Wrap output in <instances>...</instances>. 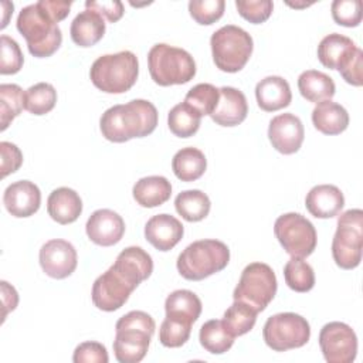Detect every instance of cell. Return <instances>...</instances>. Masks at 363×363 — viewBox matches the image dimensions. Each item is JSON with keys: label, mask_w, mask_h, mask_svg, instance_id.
Instances as JSON below:
<instances>
[{"label": "cell", "mask_w": 363, "mask_h": 363, "mask_svg": "<svg viewBox=\"0 0 363 363\" xmlns=\"http://www.w3.org/2000/svg\"><path fill=\"white\" fill-rule=\"evenodd\" d=\"M157 109L146 99H132L125 105L108 108L101 119L102 136L115 143H123L133 138H145L157 126Z\"/></svg>", "instance_id": "cell-1"}, {"label": "cell", "mask_w": 363, "mask_h": 363, "mask_svg": "<svg viewBox=\"0 0 363 363\" xmlns=\"http://www.w3.org/2000/svg\"><path fill=\"white\" fill-rule=\"evenodd\" d=\"M156 323L143 311H130L118 319L115 325L113 353L121 363L140 362L149 349Z\"/></svg>", "instance_id": "cell-2"}, {"label": "cell", "mask_w": 363, "mask_h": 363, "mask_svg": "<svg viewBox=\"0 0 363 363\" xmlns=\"http://www.w3.org/2000/svg\"><path fill=\"white\" fill-rule=\"evenodd\" d=\"M16 26L26 38L30 54L37 58L51 57L62 43L58 23L48 16L38 1L21 9Z\"/></svg>", "instance_id": "cell-3"}, {"label": "cell", "mask_w": 363, "mask_h": 363, "mask_svg": "<svg viewBox=\"0 0 363 363\" xmlns=\"http://www.w3.org/2000/svg\"><path fill=\"white\" fill-rule=\"evenodd\" d=\"M139 75L138 57L132 51H119L98 57L89 69L92 84L106 94L129 91Z\"/></svg>", "instance_id": "cell-4"}, {"label": "cell", "mask_w": 363, "mask_h": 363, "mask_svg": "<svg viewBox=\"0 0 363 363\" xmlns=\"http://www.w3.org/2000/svg\"><path fill=\"white\" fill-rule=\"evenodd\" d=\"M230 261L228 247L218 240H199L189 244L177 257V271L189 281H201L223 271Z\"/></svg>", "instance_id": "cell-5"}, {"label": "cell", "mask_w": 363, "mask_h": 363, "mask_svg": "<svg viewBox=\"0 0 363 363\" xmlns=\"http://www.w3.org/2000/svg\"><path fill=\"white\" fill-rule=\"evenodd\" d=\"M152 79L160 86L182 85L196 75V62L190 52L169 44H155L147 52Z\"/></svg>", "instance_id": "cell-6"}, {"label": "cell", "mask_w": 363, "mask_h": 363, "mask_svg": "<svg viewBox=\"0 0 363 363\" xmlns=\"http://www.w3.org/2000/svg\"><path fill=\"white\" fill-rule=\"evenodd\" d=\"M213 61L220 71L238 72L248 62L254 41L252 37L238 26L227 24L213 33L210 38Z\"/></svg>", "instance_id": "cell-7"}, {"label": "cell", "mask_w": 363, "mask_h": 363, "mask_svg": "<svg viewBox=\"0 0 363 363\" xmlns=\"http://www.w3.org/2000/svg\"><path fill=\"white\" fill-rule=\"evenodd\" d=\"M363 211L350 208L339 216L332 241V257L342 269H353L362 261Z\"/></svg>", "instance_id": "cell-8"}, {"label": "cell", "mask_w": 363, "mask_h": 363, "mask_svg": "<svg viewBox=\"0 0 363 363\" xmlns=\"http://www.w3.org/2000/svg\"><path fill=\"white\" fill-rule=\"evenodd\" d=\"M277 288L272 268L264 262H251L242 269L233 298L250 305L257 312H262L274 299Z\"/></svg>", "instance_id": "cell-9"}, {"label": "cell", "mask_w": 363, "mask_h": 363, "mask_svg": "<svg viewBox=\"0 0 363 363\" xmlns=\"http://www.w3.org/2000/svg\"><path fill=\"white\" fill-rule=\"evenodd\" d=\"M262 336L267 346L272 350L286 352L308 343L311 326L303 316L294 312H282L267 319Z\"/></svg>", "instance_id": "cell-10"}, {"label": "cell", "mask_w": 363, "mask_h": 363, "mask_svg": "<svg viewBox=\"0 0 363 363\" xmlns=\"http://www.w3.org/2000/svg\"><path fill=\"white\" fill-rule=\"evenodd\" d=\"M274 234L286 254L295 258L309 257L318 242L313 224L299 213L279 216L274 224Z\"/></svg>", "instance_id": "cell-11"}, {"label": "cell", "mask_w": 363, "mask_h": 363, "mask_svg": "<svg viewBox=\"0 0 363 363\" xmlns=\"http://www.w3.org/2000/svg\"><path fill=\"white\" fill-rule=\"evenodd\" d=\"M319 346L328 363H352L357 354V336L343 322H329L319 333Z\"/></svg>", "instance_id": "cell-12"}, {"label": "cell", "mask_w": 363, "mask_h": 363, "mask_svg": "<svg viewBox=\"0 0 363 363\" xmlns=\"http://www.w3.org/2000/svg\"><path fill=\"white\" fill-rule=\"evenodd\" d=\"M38 259L43 271L54 279H64L69 277L75 271L78 262L74 245L61 238L47 241L40 248Z\"/></svg>", "instance_id": "cell-13"}, {"label": "cell", "mask_w": 363, "mask_h": 363, "mask_svg": "<svg viewBox=\"0 0 363 363\" xmlns=\"http://www.w3.org/2000/svg\"><path fill=\"white\" fill-rule=\"evenodd\" d=\"M133 291L135 289L125 279L109 268L95 279L91 298L98 309L113 312L126 303Z\"/></svg>", "instance_id": "cell-14"}, {"label": "cell", "mask_w": 363, "mask_h": 363, "mask_svg": "<svg viewBox=\"0 0 363 363\" xmlns=\"http://www.w3.org/2000/svg\"><path fill=\"white\" fill-rule=\"evenodd\" d=\"M305 138L302 121L294 113H281L271 119L268 139L275 150L282 155H292L299 150Z\"/></svg>", "instance_id": "cell-15"}, {"label": "cell", "mask_w": 363, "mask_h": 363, "mask_svg": "<svg viewBox=\"0 0 363 363\" xmlns=\"http://www.w3.org/2000/svg\"><path fill=\"white\" fill-rule=\"evenodd\" d=\"M88 238L101 247H111L118 244L125 234L123 218L109 208H99L94 211L85 225Z\"/></svg>", "instance_id": "cell-16"}, {"label": "cell", "mask_w": 363, "mask_h": 363, "mask_svg": "<svg viewBox=\"0 0 363 363\" xmlns=\"http://www.w3.org/2000/svg\"><path fill=\"white\" fill-rule=\"evenodd\" d=\"M111 268L133 289H136L140 282L150 277L153 271V261L143 248L128 247L119 252Z\"/></svg>", "instance_id": "cell-17"}, {"label": "cell", "mask_w": 363, "mask_h": 363, "mask_svg": "<svg viewBox=\"0 0 363 363\" xmlns=\"http://www.w3.org/2000/svg\"><path fill=\"white\" fill-rule=\"evenodd\" d=\"M3 203L13 217H30L40 208L41 191L33 182L18 180L7 186L3 194Z\"/></svg>", "instance_id": "cell-18"}, {"label": "cell", "mask_w": 363, "mask_h": 363, "mask_svg": "<svg viewBox=\"0 0 363 363\" xmlns=\"http://www.w3.org/2000/svg\"><path fill=\"white\" fill-rule=\"evenodd\" d=\"M183 224L172 214H156L145 225V237L159 251H170L183 237Z\"/></svg>", "instance_id": "cell-19"}, {"label": "cell", "mask_w": 363, "mask_h": 363, "mask_svg": "<svg viewBox=\"0 0 363 363\" xmlns=\"http://www.w3.org/2000/svg\"><path fill=\"white\" fill-rule=\"evenodd\" d=\"M220 99L210 115L213 122L220 126H237L240 125L248 113V104L245 95L233 86H221Z\"/></svg>", "instance_id": "cell-20"}, {"label": "cell", "mask_w": 363, "mask_h": 363, "mask_svg": "<svg viewBox=\"0 0 363 363\" xmlns=\"http://www.w3.org/2000/svg\"><path fill=\"white\" fill-rule=\"evenodd\" d=\"M357 47L352 38L339 33L323 37L318 45V58L329 69H342L356 54Z\"/></svg>", "instance_id": "cell-21"}, {"label": "cell", "mask_w": 363, "mask_h": 363, "mask_svg": "<svg viewBox=\"0 0 363 363\" xmlns=\"http://www.w3.org/2000/svg\"><path fill=\"white\" fill-rule=\"evenodd\" d=\"M306 210L316 218H332L345 206V197L333 184H318L309 190L305 199Z\"/></svg>", "instance_id": "cell-22"}, {"label": "cell", "mask_w": 363, "mask_h": 363, "mask_svg": "<svg viewBox=\"0 0 363 363\" xmlns=\"http://www.w3.org/2000/svg\"><path fill=\"white\" fill-rule=\"evenodd\" d=\"M255 98L262 111L275 112L291 104L292 92L286 79L278 75H271L257 84Z\"/></svg>", "instance_id": "cell-23"}, {"label": "cell", "mask_w": 363, "mask_h": 363, "mask_svg": "<svg viewBox=\"0 0 363 363\" xmlns=\"http://www.w3.org/2000/svg\"><path fill=\"white\" fill-rule=\"evenodd\" d=\"M47 211L58 224H71L82 213V200L75 190L69 187H58L48 196Z\"/></svg>", "instance_id": "cell-24"}, {"label": "cell", "mask_w": 363, "mask_h": 363, "mask_svg": "<svg viewBox=\"0 0 363 363\" xmlns=\"http://www.w3.org/2000/svg\"><path fill=\"white\" fill-rule=\"evenodd\" d=\"M106 26L104 17L92 10H84L75 16L71 23V38L79 47L95 45L105 34Z\"/></svg>", "instance_id": "cell-25"}, {"label": "cell", "mask_w": 363, "mask_h": 363, "mask_svg": "<svg viewBox=\"0 0 363 363\" xmlns=\"http://www.w3.org/2000/svg\"><path fill=\"white\" fill-rule=\"evenodd\" d=\"M312 123L325 135H339L349 125V113L340 104L322 101L312 111Z\"/></svg>", "instance_id": "cell-26"}, {"label": "cell", "mask_w": 363, "mask_h": 363, "mask_svg": "<svg viewBox=\"0 0 363 363\" xmlns=\"http://www.w3.org/2000/svg\"><path fill=\"white\" fill-rule=\"evenodd\" d=\"M135 201L146 208L166 203L172 196V184L163 176H147L139 179L133 186Z\"/></svg>", "instance_id": "cell-27"}, {"label": "cell", "mask_w": 363, "mask_h": 363, "mask_svg": "<svg viewBox=\"0 0 363 363\" xmlns=\"http://www.w3.org/2000/svg\"><path fill=\"white\" fill-rule=\"evenodd\" d=\"M298 89L306 101L319 104L335 95L336 85L328 74L316 69H306L298 78Z\"/></svg>", "instance_id": "cell-28"}, {"label": "cell", "mask_w": 363, "mask_h": 363, "mask_svg": "<svg viewBox=\"0 0 363 363\" xmlns=\"http://www.w3.org/2000/svg\"><path fill=\"white\" fill-rule=\"evenodd\" d=\"M207 169V159L197 147H183L172 159V170L182 182H194L200 179Z\"/></svg>", "instance_id": "cell-29"}, {"label": "cell", "mask_w": 363, "mask_h": 363, "mask_svg": "<svg viewBox=\"0 0 363 363\" xmlns=\"http://www.w3.org/2000/svg\"><path fill=\"white\" fill-rule=\"evenodd\" d=\"M166 316L194 323L201 313L200 298L189 289L173 291L164 301Z\"/></svg>", "instance_id": "cell-30"}, {"label": "cell", "mask_w": 363, "mask_h": 363, "mask_svg": "<svg viewBox=\"0 0 363 363\" xmlns=\"http://www.w3.org/2000/svg\"><path fill=\"white\" fill-rule=\"evenodd\" d=\"M176 211L189 223L201 221L210 213V199L201 190H184L174 199Z\"/></svg>", "instance_id": "cell-31"}, {"label": "cell", "mask_w": 363, "mask_h": 363, "mask_svg": "<svg viewBox=\"0 0 363 363\" xmlns=\"http://www.w3.org/2000/svg\"><path fill=\"white\" fill-rule=\"evenodd\" d=\"M234 336L225 329L223 320L211 319L207 320L199 333L200 345L213 354H223L231 349L234 343Z\"/></svg>", "instance_id": "cell-32"}, {"label": "cell", "mask_w": 363, "mask_h": 363, "mask_svg": "<svg viewBox=\"0 0 363 363\" xmlns=\"http://www.w3.org/2000/svg\"><path fill=\"white\" fill-rule=\"evenodd\" d=\"M200 122L201 115L186 102L174 105L167 115L169 129L174 136L179 138L193 136L199 130Z\"/></svg>", "instance_id": "cell-33"}, {"label": "cell", "mask_w": 363, "mask_h": 363, "mask_svg": "<svg viewBox=\"0 0 363 363\" xmlns=\"http://www.w3.org/2000/svg\"><path fill=\"white\" fill-rule=\"evenodd\" d=\"M257 311H254L250 305L241 302V301H234L233 305L224 312L223 316V325L225 329L234 336H242L248 333L255 322H257Z\"/></svg>", "instance_id": "cell-34"}, {"label": "cell", "mask_w": 363, "mask_h": 363, "mask_svg": "<svg viewBox=\"0 0 363 363\" xmlns=\"http://www.w3.org/2000/svg\"><path fill=\"white\" fill-rule=\"evenodd\" d=\"M57 104V91L48 82L31 85L24 95V109L33 115H45Z\"/></svg>", "instance_id": "cell-35"}, {"label": "cell", "mask_w": 363, "mask_h": 363, "mask_svg": "<svg viewBox=\"0 0 363 363\" xmlns=\"http://www.w3.org/2000/svg\"><path fill=\"white\" fill-rule=\"evenodd\" d=\"M24 95L23 89L17 84H1L0 85V123L1 130H6L7 126L18 116L24 108Z\"/></svg>", "instance_id": "cell-36"}, {"label": "cell", "mask_w": 363, "mask_h": 363, "mask_svg": "<svg viewBox=\"0 0 363 363\" xmlns=\"http://www.w3.org/2000/svg\"><path fill=\"white\" fill-rule=\"evenodd\" d=\"M284 278L295 292H308L315 286L313 268L303 258L292 257L284 267Z\"/></svg>", "instance_id": "cell-37"}, {"label": "cell", "mask_w": 363, "mask_h": 363, "mask_svg": "<svg viewBox=\"0 0 363 363\" xmlns=\"http://www.w3.org/2000/svg\"><path fill=\"white\" fill-rule=\"evenodd\" d=\"M220 99V89L211 84H197L186 94L184 102L201 116L211 115Z\"/></svg>", "instance_id": "cell-38"}, {"label": "cell", "mask_w": 363, "mask_h": 363, "mask_svg": "<svg viewBox=\"0 0 363 363\" xmlns=\"http://www.w3.org/2000/svg\"><path fill=\"white\" fill-rule=\"evenodd\" d=\"M190 332L191 323L166 316L159 329V340L166 347H180L189 340Z\"/></svg>", "instance_id": "cell-39"}, {"label": "cell", "mask_w": 363, "mask_h": 363, "mask_svg": "<svg viewBox=\"0 0 363 363\" xmlns=\"http://www.w3.org/2000/svg\"><path fill=\"white\" fill-rule=\"evenodd\" d=\"M24 62V55L16 40L9 35L0 37V74H17Z\"/></svg>", "instance_id": "cell-40"}, {"label": "cell", "mask_w": 363, "mask_h": 363, "mask_svg": "<svg viewBox=\"0 0 363 363\" xmlns=\"http://www.w3.org/2000/svg\"><path fill=\"white\" fill-rule=\"evenodd\" d=\"M224 0H191L189 1V11L193 20L201 26H210L220 20L224 14Z\"/></svg>", "instance_id": "cell-41"}, {"label": "cell", "mask_w": 363, "mask_h": 363, "mask_svg": "<svg viewBox=\"0 0 363 363\" xmlns=\"http://www.w3.org/2000/svg\"><path fill=\"white\" fill-rule=\"evenodd\" d=\"M330 10L335 23L339 26L357 27L362 21L360 0H335Z\"/></svg>", "instance_id": "cell-42"}, {"label": "cell", "mask_w": 363, "mask_h": 363, "mask_svg": "<svg viewBox=\"0 0 363 363\" xmlns=\"http://www.w3.org/2000/svg\"><path fill=\"white\" fill-rule=\"evenodd\" d=\"M235 7L242 18L252 24H261L269 18L274 3L271 0H237Z\"/></svg>", "instance_id": "cell-43"}, {"label": "cell", "mask_w": 363, "mask_h": 363, "mask_svg": "<svg viewBox=\"0 0 363 363\" xmlns=\"http://www.w3.org/2000/svg\"><path fill=\"white\" fill-rule=\"evenodd\" d=\"M106 347L99 342L79 343L72 354L74 363H108Z\"/></svg>", "instance_id": "cell-44"}, {"label": "cell", "mask_w": 363, "mask_h": 363, "mask_svg": "<svg viewBox=\"0 0 363 363\" xmlns=\"http://www.w3.org/2000/svg\"><path fill=\"white\" fill-rule=\"evenodd\" d=\"M1 152V177H6L10 173H14L20 169L23 163L21 150L11 142H0Z\"/></svg>", "instance_id": "cell-45"}, {"label": "cell", "mask_w": 363, "mask_h": 363, "mask_svg": "<svg viewBox=\"0 0 363 363\" xmlns=\"http://www.w3.org/2000/svg\"><path fill=\"white\" fill-rule=\"evenodd\" d=\"M86 10H92L102 17H105L109 23H116L118 20L122 18L125 9L122 1L119 0H105V1H95V0H88L85 1Z\"/></svg>", "instance_id": "cell-46"}, {"label": "cell", "mask_w": 363, "mask_h": 363, "mask_svg": "<svg viewBox=\"0 0 363 363\" xmlns=\"http://www.w3.org/2000/svg\"><path fill=\"white\" fill-rule=\"evenodd\" d=\"M362 67H363V52L360 48H357L354 57L342 69H339V72L347 84L353 86H360L363 84Z\"/></svg>", "instance_id": "cell-47"}, {"label": "cell", "mask_w": 363, "mask_h": 363, "mask_svg": "<svg viewBox=\"0 0 363 363\" xmlns=\"http://www.w3.org/2000/svg\"><path fill=\"white\" fill-rule=\"evenodd\" d=\"M41 7L48 13L54 21H61L69 14L72 1H57V0H40Z\"/></svg>", "instance_id": "cell-48"}, {"label": "cell", "mask_w": 363, "mask_h": 363, "mask_svg": "<svg viewBox=\"0 0 363 363\" xmlns=\"http://www.w3.org/2000/svg\"><path fill=\"white\" fill-rule=\"evenodd\" d=\"M1 301H3V320L6 319L10 311H14L18 303V295L14 286L9 285V282L1 281Z\"/></svg>", "instance_id": "cell-49"}]
</instances>
